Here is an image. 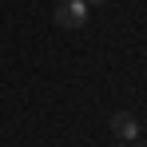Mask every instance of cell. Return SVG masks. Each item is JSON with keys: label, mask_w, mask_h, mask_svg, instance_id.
<instances>
[{"label": "cell", "mask_w": 147, "mask_h": 147, "mask_svg": "<svg viewBox=\"0 0 147 147\" xmlns=\"http://www.w3.org/2000/svg\"><path fill=\"white\" fill-rule=\"evenodd\" d=\"M56 24L64 28V32L84 28V24H88V4H84V0H60V8H56Z\"/></svg>", "instance_id": "1"}, {"label": "cell", "mask_w": 147, "mask_h": 147, "mask_svg": "<svg viewBox=\"0 0 147 147\" xmlns=\"http://www.w3.org/2000/svg\"><path fill=\"white\" fill-rule=\"evenodd\" d=\"M111 131H115V139H139V119L131 111H115L111 115Z\"/></svg>", "instance_id": "2"}, {"label": "cell", "mask_w": 147, "mask_h": 147, "mask_svg": "<svg viewBox=\"0 0 147 147\" xmlns=\"http://www.w3.org/2000/svg\"><path fill=\"white\" fill-rule=\"evenodd\" d=\"M84 4H107V0H84Z\"/></svg>", "instance_id": "3"}, {"label": "cell", "mask_w": 147, "mask_h": 147, "mask_svg": "<svg viewBox=\"0 0 147 147\" xmlns=\"http://www.w3.org/2000/svg\"><path fill=\"white\" fill-rule=\"evenodd\" d=\"M123 147H131V143H123Z\"/></svg>", "instance_id": "4"}]
</instances>
